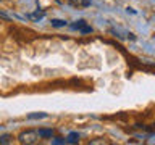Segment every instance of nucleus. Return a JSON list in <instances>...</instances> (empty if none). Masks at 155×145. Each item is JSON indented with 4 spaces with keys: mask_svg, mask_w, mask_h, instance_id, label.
Returning a JSON list of instances; mask_svg holds the SVG:
<instances>
[{
    "mask_svg": "<svg viewBox=\"0 0 155 145\" xmlns=\"http://www.w3.org/2000/svg\"><path fill=\"white\" fill-rule=\"evenodd\" d=\"M18 140H19V143H24V145H32V143H36L37 140H39L37 130H23V132H19Z\"/></svg>",
    "mask_w": 155,
    "mask_h": 145,
    "instance_id": "1",
    "label": "nucleus"
},
{
    "mask_svg": "<svg viewBox=\"0 0 155 145\" xmlns=\"http://www.w3.org/2000/svg\"><path fill=\"white\" fill-rule=\"evenodd\" d=\"M37 135H39V137H52V135H53V129H39Z\"/></svg>",
    "mask_w": 155,
    "mask_h": 145,
    "instance_id": "2",
    "label": "nucleus"
},
{
    "mask_svg": "<svg viewBox=\"0 0 155 145\" xmlns=\"http://www.w3.org/2000/svg\"><path fill=\"white\" fill-rule=\"evenodd\" d=\"M66 21H63V19H52V26L53 27H61V26H65Z\"/></svg>",
    "mask_w": 155,
    "mask_h": 145,
    "instance_id": "3",
    "label": "nucleus"
},
{
    "mask_svg": "<svg viewBox=\"0 0 155 145\" xmlns=\"http://www.w3.org/2000/svg\"><path fill=\"white\" fill-rule=\"evenodd\" d=\"M12 140V135L5 134V135H0V143H8Z\"/></svg>",
    "mask_w": 155,
    "mask_h": 145,
    "instance_id": "4",
    "label": "nucleus"
},
{
    "mask_svg": "<svg viewBox=\"0 0 155 145\" xmlns=\"http://www.w3.org/2000/svg\"><path fill=\"white\" fill-rule=\"evenodd\" d=\"M78 140H79V135L78 134H70V137H68V142H71V143H74V142H78Z\"/></svg>",
    "mask_w": 155,
    "mask_h": 145,
    "instance_id": "5",
    "label": "nucleus"
},
{
    "mask_svg": "<svg viewBox=\"0 0 155 145\" xmlns=\"http://www.w3.org/2000/svg\"><path fill=\"white\" fill-rule=\"evenodd\" d=\"M45 113H39V114H29V119H34V118H44Z\"/></svg>",
    "mask_w": 155,
    "mask_h": 145,
    "instance_id": "6",
    "label": "nucleus"
}]
</instances>
